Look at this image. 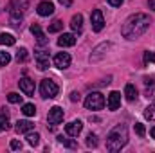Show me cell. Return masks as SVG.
I'll return each mask as SVG.
<instances>
[{"label":"cell","mask_w":155,"mask_h":153,"mask_svg":"<svg viewBox=\"0 0 155 153\" xmlns=\"http://www.w3.org/2000/svg\"><path fill=\"white\" fill-rule=\"evenodd\" d=\"M61 29H63V22H61V20H54L52 25L49 27V33H58V31H61Z\"/></svg>","instance_id":"obj_26"},{"label":"cell","mask_w":155,"mask_h":153,"mask_svg":"<svg viewBox=\"0 0 155 153\" xmlns=\"http://www.w3.org/2000/svg\"><path fill=\"white\" fill-rule=\"evenodd\" d=\"M31 33L35 34V38H36V41H38V45L45 47V45L49 43L47 36L43 34V31H41V27H40V24H33V25H31Z\"/></svg>","instance_id":"obj_11"},{"label":"cell","mask_w":155,"mask_h":153,"mask_svg":"<svg viewBox=\"0 0 155 153\" xmlns=\"http://www.w3.org/2000/svg\"><path fill=\"white\" fill-rule=\"evenodd\" d=\"M107 105H108V110H112V112L117 110V108L121 106V94H119V92H110Z\"/></svg>","instance_id":"obj_14"},{"label":"cell","mask_w":155,"mask_h":153,"mask_svg":"<svg viewBox=\"0 0 155 153\" xmlns=\"http://www.w3.org/2000/svg\"><path fill=\"white\" fill-rule=\"evenodd\" d=\"M22 148H24V144L20 141H11V150H22Z\"/></svg>","instance_id":"obj_32"},{"label":"cell","mask_w":155,"mask_h":153,"mask_svg":"<svg viewBox=\"0 0 155 153\" xmlns=\"http://www.w3.org/2000/svg\"><path fill=\"white\" fill-rule=\"evenodd\" d=\"M150 94H155V85H152V88H146V96L150 97Z\"/></svg>","instance_id":"obj_36"},{"label":"cell","mask_w":155,"mask_h":153,"mask_svg":"<svg viewBox=\"0 0 155 153\" xmlns=\"http://www.w3.org/2000/svg\"><path fill=\"white\" fill-rule=\"evenodd\" d=\"M18 85H20V90H22L25 96H33V94H35V81H33V79L22 77V79L18 81Z\"/></svg>","instance_id":"obj_12"},{"label":"cell","mask_w":155,"mask_h":153,"mask_svg":"<svg viewBox=\"0 0 155 153\" xmlns=\"http://www.w3.org/2000/svg\"><path fill=\"white\" fill-rule=\"evenodd\" d=\"M58 45L60 47H72V45H76V36L71 33H65L58 38Z\"/></svg>","instance_id":"obj_15"},{"label":"cell","mask_w":155,"mask_h":153,"mask_svg":"<svg viewBox=\"0 0 155 153\" xmlns=\"http://www.w3.org/2000/svg\"><path fill=\"white\" fill-rule=\"evenodd\" d=\"M148 27H150V16L144 13H135L126 18V22L123 24L121 34L126 40H135L141 34H144Z\"/></svg>","instance_id":"obj_1"},{"label":"cell","mask_w":155,"mask_h":153,"mask_svg":"<svg viewBox=\"0 0 155 153\" xmlns=\"http://www.w3.org/2000/svg\"><path fill=\"white\" fill-rule=\"evenodd\" d=\"M7 99H9V103H15V105H16V103H20V101H22V96H20V94H16V92H11V94L7 96Z\"/></svg>","instance_id":"obj_28"},{"label":"cell","mask_w":155,"mask_h":153,"mask_svg":"<svg viewBox=\"0 0 155 153\" xmlns=\"http://www.w3.org/2000/svg\"><path fill=\"white\" fill-rule=\"evenodd\" d=\"M135 132H137V135H139V137H144V133H146V130H144V124H141V122H135Z\"/></svg>","instance_id":"obj_30"},{"label":"cell","mask_w":155,"mask_h":153,"mask_svg":"<svg viewBox=\"0 0 155 153\" xmlns=\"http://www.w3.org/2000/svg\"><path fill=\"white\" fill-rule=\"evenodd\" d=\"M9 130V114L7 112H0V132Z\"/></svg>","instance_id":"obj_20"},{"label":"cell","mask_w":155,"mask_h":153,"mask_svg":"<svg viewBox=\"0 0 155 153\" xmlns=\"http://www.w3.org/2000/svg\"><path fill=\"white\" fill-rule=\"evenodd\" d=\"M27 56H29V54H27V49H18L15 58H16V61H18V63H24V61L27 60Z\"/></svg>","instance_id":"obj_24"},{"label":"cell","mask_w":155,"mask_h":153,"mask_svg":"<svg viewBox=\"0 0 155 153\" xmlns=\"http://www.w3.org/2000/svg\"><path fill=\"white\" fill-rule=\"evenodd\" d=\"M9 61H11V56H9V52H0V67H5Z\"/></svg>","instance_id":"obj_27"},{"label":"cell","mask_w":155,"mask_h":153,"mask_svg":"<svg viewBox=\"0 0 155 153\" xmlns=\"http://www.w3.org/2000/svg\"><path fill=\"white\" fill-rule=\"evenodd\" d=\"M35 60H36V65H38L40 70H47L49 69V52L45 50H36L35 52Z\"/></svg>","instance_id":"obj_8"},{"label":"cell","mask_w":155,"mask_h":153,"mask_svg":"<svg viewBox=\"0 0 155 153\" xmlns=\"http://www.w3.org/2000/svg\"><path fill=\"white\" fill-rule=\"evenodd\" d=\"M71 27L76 34H81V31H83V16L81 15H74L71 18Z\"/></svg>","instance_id":"obj_16"},{"label":"cell","mask_w":155,"mask_h":153,"mask_svg":"<svg viewBox=\"0 0 155 153\" xmlns=\"http://www.w3.org/2000/svg\"><path fill=\"white\" fill-rule=\"evenodd\" d=\"M144 63H155V52H144Z\"/></svg>","instance_id":"obj_31"},{"label":"cell","mask_w":155,"mask_h":153,"mask_svg":"<svg viewBox=\"0 0 155 153\" xmlns=\"http://www.w3.org/2000/svg\"><path fill=\"white\" fill-rule=\"evenodd\" d=\"M16 43V38L9 33H2L0 34V45H15Z\"/></svg>","instance_id":"obj_19"},{"label":"cell","mask_w":155,"mask_h":153,"mask_svg":"<svg viewBox=\"0 0 155 153\" xmlns=\"http://www.w3.org/2000/svg\"><path fill=\"white\" fill-rule=\"evenodd\" d=\"M54 67H58V69H67V67H71V54L69 52H58L56 56H54Z\"/></svg>","instance_id":"obj_7"},{"label":"cell","mask_w":155,"mask_h":153,"mask_svg":"<svg viewBox=\"0 0 155 153\" xmlns=\"http://www.w3.org/2000/svg\"><path fill=\"white\" fill-rule=\"evenodd\" d=\"M124 96H126L128 101H137V88H135L132 83H128V85L124 86Z\"/></svg>","instance_id":"obj_18"},{"label":"cell","mask_w":155,"mask_h":153,"mask_svg":"<svg viewBox=\"0 0 155 153\" xmlns=\"http://www.w3.org/2000/svg\"><path fill=\"white\" fill-rule=\"evenodd\" d=\"M90 24H92V31H96V33L103 31V27H105V18H103V13H101L99 9H94V11H92V15H90Z\"/></svg>","instance_id":"obj_6"},{"label":"cell","mask_w":155,"mask_h":153,"mask_svg":"<svg viewBox=\"0 0 155 153\" xmlns=\"http://www.w3.org/2000/svg\"><path fill=\"white\" fill-rule=\"evenodd\" d=\"M148 7H150L152 11H155V0H148Z\"/></svg>","instance_id":"obj_37"},{"label":"cell","mask_w":155,"mask_h":153,"mask_svg":"<svg viewBox=\"0 0 155 153\" xmlns=\"http://www.w3.org/2000/svg\"><path fill=\"white\" fill-rule=\"evenodd\" d=\"M105 106V97L101 92H90L85 97V108L87 110H101Z\"/></svg>","instance_id":"obj_5"},{"label":"cell","mask_w":155,"mask_h":153,"mask_svg":"<svg viewBox=\"0 0 155 153\" xmlns=\"http://www.w3.org/2000/svg\"><path fill=\"white\" fill-rule=\"evenodd\" d=\"M25 139H27V142H29L31 146H36L40 142V135L38 133H33V132H27V137H25Z\"/></svg>","instance_id":"obj_23"},{"label":"cell","mask_w":155,"mask_h":153,"mask_svg":"<svg viewBox=\"0 0 155 153\" xmlns=\"http://www.w3.org/2000/svg\"><path fill=\"white\" fill-rule=\"evenodd\" d=\"M63 121V108L60 106H52L49 110V122L51 124H60Z\"/></svg>","instance_id":"obj_13"},{"label":"cell","mask_w":155,"mask_h":153,"mask_svg":"<svg viewBox=\"0 0 155 153\" xmlns=\"http://www.w3.org/2000/svg\"><path fill=\"white\" fill-rule=\"evenodd\" d=\"M22 112H24V115H27V117H33V115L36 114V106L33 103H25L22 106Z\"/></svg>","instance_id":"obj_21"},{"label":"cell","mask_w":155,"mask_h":153,"mask_svg":"<svg viewBox=\"0 0 155 153\" xmlns=\"http://www.w3.org/2000/svg\"><path fill=\"white\" fill-rule=\"evenodd\" d=\"M123 2H124V0H108V4H110L112 7H119Z\"/></svg>","instance_id":"obj_34"},{"label":"cell","mask_w":155,"mask_h":153,"mask_svg":"<svg viewBox=\"0 0 155 153\" xmlns=\"http://www.w3.org/2000/svg\"><path fill=\"white\" fill-rule=\"evenodd\" d=\"M126 142H128V128L124 124H117L116 128L110 130V133L107 135V150L112 153L124 148Z\"/></svg>","instance_id":"obj_2"},{"label":"cell","mask_w":155,"mask_h":153,"mask_svg":"<svg viewBox=\"0 0 155 153\" xmlns=\"http://www.w3.org/2000/svg\"><path fill=\"white\" fill-rule=\"evenodd\" d=\"M33 128H35V124H33L31 121H27V119H22V121L16 122V132H18V133H27V132H31Z\"/></svg>","instance_id":"obj_17"},{"label":"cell","mask_w":155,"mask_h":153,"mask_svg":"<svg viewBox=\"0 0 155 153\" xmlns=\"http://www.w3.org/2000/svg\"><path fill=\"white\" fill-rule=\"evenodd\" d=\"M36 13H38L40 16H51V15L54 13V4H52V2H49V0L40 2L38 7H36Z\"/></svg>","instance_id":"obj_9"},{"label":"cell","mask_w":155,"mask_h":153,"mask_svg":"<svg viewBox=\"0 0 155 153\" xmlns=\"http://www.w3.org/2000/svg\"><path fill=\"white\" fill-rule=\"evenodd\" d=\"M81 130H83V122H81V121H71V122L65 126V132H67L69 137H78V135L81 133Z\"/></svg>","instance_id":"obj_10"},{"label":"cell","mask_w":155,"mask_h":153,"mask_svg":"<svg viewBox=\"0 0 155 153\" xmlns=\"http://www.w3.org/2000/svg\"><path fill=\"white\" fill-rule=\"evenodd\" d=\"M27 9V0H11L9 4V18H11V25L18 27L22 25V18H24V11Z\"/></svg>","instance_id":"obj_3"},{"label":"cell","mask_w":155,"mask_h":153,"mask_svg":"<svg viewBox=\"0 0 155 153\" xmlns=\"http://www.w3.org/2000/svg\"><path fill=\"white\" fill-rule=\"evenodd\" d=\"M152 137H153V139H155V126H153V128H152Z\"/></svg>","instance_id":"obj_38"},{"label":"cell","mask_w":155,"mask_h":153,"mask_svg":"<svg viewBox=\"0 0 155 153\" xmlns=\"http://www.w3.org/2000/svg\"><path fill=\"white\" fill-rule=\"evenodd\" d=\"M87 146L88 148H96L97 146V135L96 133H88L87 135Z\"/></svg>","instance_id":"obj_25"},{"label":"cell","mask_w":155,"mask_h":153,"mask_svg":"<svg viewBox=\"0 0 155 153\" xmlns=\"http://www.w3.org/2000/svg\"><path fill=\"white\" fill-rule=\"evenodd\" d=\"M79 99H81V96H79L78 92H72V94H71V101H79Z\"/></svg>","instance_id":"obj_35"},{"label":"cell","mask_w":155,"mask_h":153,"mask_svg":"<svg viewBox=\"0 0 155 153\" xmlns=\"http://www.w3.org/2000/svg\"><path fill=\"white\" fill-rule=\"evenodd\" d=\"M58 2H60L63 7H71V5L74 4V0H58Z\"/></svg>","instance_id":"obj_33"},{"label":"cell","mask_w":155,"mask_h":153,"mask_svg":"<svg viewBox=\"0 0 155 153\" xmlns=\"http://www.w3.org/2000/svg\"><path fill=\"white\" fill-rule=\"evenodd\" d=\"M58 92H60V86L56 85V81H52L49 77L41 79V83H40V94H41L43 99H52V97L58 96Z\"/></svg>","instance_id":"obj_4"},{"label":"cell","mask_w":155,"mask_h":153,"mask_svg":"<svg viewBox=\"0 0 155 153\" xmlns=\"http://www.w3.org/2000/svg\"><path fill=\"white\" fill-rule=\"evenodd\" d=\"M144 119L148 121H155V105H150L144 108Z\"/></svg>","instance_id":"obj_22"},{"label":"cell","mask_w":155,"mask_h":153,"mask_svg":"<svg viewBox=\"0 0 155 153\" xmlns=\"http://www.w3.org/2000/svg\"><path fill=\"white\" fill-rule=\"evenodd\" d=\"M58 141H60L63 146H69V148H76V142H74V141H69V139H65L63 135H60V137H58Z\"/></svg>","instance_id":"obj_29"}]
</instances>
